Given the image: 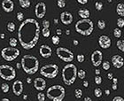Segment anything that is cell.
<instances>
[{"label": "cell", "instance_id": "47", "mask_svg": "<svg viewBox=\"0 0 124 101\" xmlns=\"http://www.w3.org/2000/svg\"><path fill=\"white\" fill-rule=\"evenodd\" d=\"M112 88H113V90H114V91H116L117 88H118V87H117V84H115V83H113V85H112Z\"/></svg>", "mask_w": 124, "mask_h": 101}, {"label": "cell", "instance_id": "49", "mask_svg": "<svg viewBox=\"0 0 124 101\" xmlns=\"http://www.w3.org/2000/svg\"><path fill=\"white\" fill-rule=\"evenodd\" d=\"M83 101H92V99H91L90 97H86V98H84Z\"/></svg>", "mask_w": 124, "mask_h": 101}, {"label": "cell", "instance_id": "30", "mask_svg": "<svg viewBox=\"0 0 124 101\" xmlns=\"http://www.w3.org/2000/svg\"><path fill=\"white\" fill-rule=\"evenodd\" d=\"M75 96L76 99H81V98L83 97V91H82L81 89H75Z\"/></svg>", "mask_w": 124, "mask_h": 101}, {"label": "cell", "instance_id": "54", "mask_svg": "<svg viewBox=\"0 0 124 101\" xmlns=\"http://www.w3.org/2000/svg\"><path fill=\"white\" fill-rule=\"evenodd\" d=\"M0 38L1 39H5V34L2 33L1 35H0Z\"/></svg>", "mask_w": 124, "mask_h": 101}, {"label": "cell", "instance_id": "13", "mask_svg": "<svg viewBox=\"0 0 124 101\" xmlns=\"http://www.w3.org/2000/svg\"><path fill=\"white\" fill-rule=\"evenodd\" d=\"M98 44L103 49H108L109 47L111 46L112 40L109 36L103 35V36H99V38H98Z\"/></svg>", "mask_w": 124, "mask_h": 101}, {"label": "cell", "instance_id": "39", "mask_svg": "<svg viewBox=\"0 0 124 101\" xmlns=\"http://www.w3.org/2000/svg\"><path fill=\"white\" fill-rule=\"evenodd\" d=\"M85 60V57L83 54H78L77 55V61L79 63H83Z\"/></svg>", "mask_w": 124, "mask_h": 101}, {"label": "cell", "instance_id": "14", "mask_svg": "<svg viewBox=\"0 0 124 101\" xmlns=\"http://www.w3.org/2000/svg\"><path fill=\"white\" fill-rule=\"evenodd\" d=\"M13 94L16 96H21L23 92V83L21 80H16L13 84Z\"/></svg>", "mask_w": 124, "mask_h": 101}, {"label": "cell", "instance_id": "63", "mask_svg": "<svg viewBox=\"0 0 124 101\" xmlns=\"http://www.w3.org/2000/svg\"><path fill=\"white\" fill-rule=\"evenodd\" d=\"M27 101H28V100H27Z\"/></svg>", "mask_w": 124, "mask_h": 101}, {"label": "cell", "instance_id": "15", "mask_svg": "<svg viewBox=\"0 0 124 101\" xmlns=\"http://www.w3.org/2000/svg\"><path fill=\"white\" fill-rule=\"evenodd\" d=\"M73 15L72 13H69V12H63L60 14V21L64 25H70V24L73 22Z\"/></svg>", "mask_w": 124, "mask_h": 101}, {"label": "cell", "instance_id": "32", "mask_svg": "<svg viewBox=\"0 0 124 101\" xmlns=\"http://www.w3.org/2000/svg\"><path fill=\"white\" fill-rule=\"evenodd\" d=\"M94 95L96 98H100L102 96V90L100 88H96L94 90Z\"/></svg>", "mask_w": 124, "mask_h": 101}, {"label": "cell", "instance_id": "38", "mask_svg": "<svg viewBox=\"0 0 124 101\" xmlns=\"http://www.w3.org/2000/svg\"><path fill=\"white\" fill-rule=\"evenodd\" d=\"M17 20H18L19 21L22 22V21H24V14L23 13H21V12H19V13H17Z\"/></svg>", "mask_w": 124, "mask_h": 101}, {"label": "cell", "instance_id": "29", "mask_svg": "<svg viewBox=\"0 0 124 101\" xmlns=\"http://www.w3.org/2000/svg\"><path fill=\"white\" fill-rule=\"evenodd\" d=\"M42 34H43V36H44V37L47 38V37H49L50 35H51V31H50L49 29H45V28H44V29H42Z\"/></svg>", "mask_w": 124, "mask_h": 101}, {"label": "cell", "instance_id": "50", "mask_svg": "<svg viewBox=\"0 0 124 101\" xmlns=\"http://www.w3.org/2000/svg\"><path fill=\"white\" fill-rule=\"evenodd\" d=\"M73 44H74V45H78V44H79V42L76 40V39H75L74 41H73Z\"/></svg>", "mask_w": 124, "mask_h": 101}, {"label": "cell", "instance_id": "59", "mask_svg": "<svg viewBox=\"0 0 124 101\" xmlns=\"http://www.w3.org/2000/svg\"><path fill=\"white\" fill-rule=\"evenodd\" d=\"M54 23H55V24H57V23H58V20H57V19H54Z\"/></svg>", "mask_w": 124, "mask_h": 101}, {"label": "cell", "instance_id": "58", "mask_svg": "<svg viewBox=\"0 0 124 101\" xmlns=\"http://www.w3.org/2000/svg\"><path fill=\"white\" fill-rule=\"evenodd\" d=\"M66 34H67V36H68V35H70V30H69V29H67V30H66Z\"/></svg>", "mask_w": 124, "mask_h": 101}, {"label": "cell", "instance_id": "7", "mask_svg": "<svg viewBox=\"0 0 124 101\" xmlns=\"http://www.w3.org/2000/svg\"><path fill=\"white\" fill-rule=\"evenodd\" d=\"M0 77L5 81H12L16 77V71L12 66L0 65Z\"/></svg>", "mask_w": 124, "mask_h": 101}, {"label": "cell", "instance_id": "10", "mask_svg": "<svg viewBox=\"0 0 124 101\" xmlns=\"http://www.w3.org/2000/svg\"><path fill=\"white\" fill-rule=\"evenodd\" d=\"M91 63L94 67H98L102 64V60H103V53L101 52V51L96 50L91 53Z\"/></svg>", "mask_w": 124, "mask_h": 101}, {"label": "cell", "instance_id": "45", "mask_svg": "<svg viewBox=\"0 0 124 101\" xmlns=\"http://www.w3.org/2000/svg\"><path fill=\"white\" fill-rule=\"evenodd\" d=\"M56 34H57V36H60L62 34V30L60 29H56Z\"/></svg>", "mask_w": 124, "mask_h": 101}, {"label": "cell", "instance_id": "51", "mask_svg": "<svg viewBox=\"0 0 124 101\" xmlns=\"http://www.w3.org/2000/svg\"><path fill=\"white\" fill-rule=\"evenodd\" d=\"M27 83H32V79H31L30 77H28V78H27Z\"/></svg>", "mask_w": 124, "mask_h": 101}, {"label": "cell", "instance_id": "37", "mask_svg": "<svg viewBox=\"0 0 124 101\" xmlns=\"http://www.w3.org/2000/svg\"><path fill=\"white\" fill-rule=\"evenodd\" d=\"M117 26L120 28H124V20L122 18H120L117 20Z\"/></svg>", "mask_w": 124, "mask_h": 101}, {"label": "cell", "instance_id": "25", "mask_svg": "<svg viewBox=\"0 0 124 101\" xmlns=\"http://www.w3.org/2000/svg\"><path fill=\"white\" fill-rule=\"evenodd\" d=\"M106 21H103V20H99V21H98V28L99 29H101V30H103V29H106Z\"/></svg>", "mask_w": 124, "mask_h": 101}, {"label": "cell", "instance_id": "46", "mask_svg": "<svg viewBox=\"0 0 124 101\" xmlns=\"http://www.w3.org/2000/svg\"><path fill=\"white\" fill-rule=\"evenodd\" d=\"M107 78H108L109 80H112V79L114 78V75H113V74H112V73H108V75H107Z\"/></svg>", "mask_w": 124, "mask_h": 101}, {"label": "cell", "instance_id": "21", "mask_svg": "<svg viewBox=\"0 0 124 101\" xmlns=\"http://www.w3.org/2000/svg\"><path fill=\"white\" fill-rule=\"evenodd\" d=\"M19 4L21 5V7L23 8V9H28L31 5L29 0H19Z\"/></svg>", "mask_w": 124, "mask_h": 101}, {"label": "cell", "instance_id": "61", "mask_svg": "<svg viewBox=\"0 0 124 101\" xmlns=\"http://www.w3.org/2000/svg\"><path fill=\"white\" fill-rule=\"evenodd\" d=\"M99 101H103V100H99Z\"/></svg>", "mask_w": 124, "mask_h": 101}, {"label": "cell", "instance_id": "9", "mask_svg": "<svg viewBox=\"0 0 124 101\" xmlns=\"http://www.w3.org/2000/svg\"><path fill=\"white\" fill-rule=\"evenodd\" d=\"M56 54L60 60L69 63L74 60V53L69 49L65 47H59L56 49Z\"/></svg>", "mask_w": 124, "mask_h": 101}, {"label": "cell", "instance_id": "18", "mask_svg": "<svg viewBox=\"0 0 124 101\" xmlns=\"http://www.w3.org/2000/svg\"><path fill=\"white\" fill-rule=\"evenodd\" d=\"M2 8L5 13H12L14 9V3L13 0H3Z\"/></svg>", "mask_w": 124, "mask_h": 101}, {"label": "cell", "instance_id": "62", "mask_svg": "<svg viewBox=\"0 0 124 101\" xmlns=\"http://www.w3.org/2000/svg\"><path fill=\"white\" fill-rule=\"evenodd\" d=\"M123 32H124V29H123Z\"/></svg>", "mask_w": 124, "mask_h": 101}, {"label": "cell", "instance_id": "2", "mask_svg": "<svg viewBox=\"0 0 124 101\" xmlns=\"http://www.w3.org/2000/svg\"><path fill=\"white\" fill-rule=\"evenodd\" d=\"M21 64L23 71L28 75H34L39 69V60L33 55H24Z\"/></svg>", "mask_w": 124, "mask_h": 101}, {"label": "cell", "instance_id": "24", "mask_svg": "<svg viewBox=\"0 0 124 101\" xmlns=\"http://www.w3.org/2000/svg\"><path fill=\"white\" fill-rule=\"evenodd\" d=\"M52 44H54V45H58V44L60 43V36H57V35H55V36H52Z\"/></svg>", "mask_w": 124, "mask_h": 101}, {"label": "cell", "instance_id": "5", "mask_svg": "<svg viewBox=\"0 0 124 101\" xmlns=\"http://www.w3.org/2000/svg\"><path fill=\"white\" fill-rule=\"evenodd\" d=\"M66 96V90L61 85H52L46 91V97L52 101H62Z\"/></svg>", "mask_w": 124, "mask_h": 101}, {"label": "cell", "instance_id": "31", "mask_svg": "<svg viewBox=\"0 0 124 101\" xmlns=\"http://www.w3.org/2000/svg\"><path fill=\"white\" fill-rule=\"evenodd\" d=\"M114 36L117 38H120L121 36H122V30L119 29V28H116V29H114Z\"/></svg>", "mask_w": 124, "mask_h": 101}, {"label": "cell", "instance_id": "60", "mask_svg": "<svg viewBox=\"0 0 124 101\" xmlns=\"http://www.w3.org/2000/svg\"><path fill=\"white\" fill-rule=\"evenodd\" d=\"M107 2H108V3H112V2H113V0H107Z\"/></svg>", "mask_w": 124, "mask_h": 101}, {"label": "cell", "instance_id": "42", "mask_svg": "<svg viewBox=\"0 0 124 101\" xmlns=\"http://www.w3.org/2000/svg\"><path fill=\"white\" fill-rule=\"evenodd\" d=\"M112 101H124V99L121 96H116V97H114Z\"/></svg>", "mask_w": 124, "mask_h": 101}, {"label": "cell", "instance_id": "8", "mask_svg": "<svg viewBox=\"0 0 124 101\" xmlns=\"http://www.w3.org/2000/svg\"><path fill=\"white\" fill-rule=\"evenodd\" d=\"M20 55V51L16 47H5L1 51V56L6 61H13Z\"/></svg>", "mask_w": 124, "mask_h": 101}, {"label": "cell", "instance_id": "33", "mask_svg": "<svg viewBox=\"0 0 124 101\" xmlns=\"http://www.w3.org/2000/svg\"><path fill=\"white\" fill-rule=\"evenodd\" d=\"M95 8L97 11H101L103 9V3L100 2V1H98V2L95 3Z\"/></svg>", "mask_w": 124, "mask_h": 101}, {"label": "cell", "instance_id": "28", "mask_svg": "<svg viewBox=\"0 0 124 101\" xmlns=\"http://www.w3.org/2000/svg\"><path fill=\"white\" fill-rule=\"evenodd\" d=\"M86 76V72L83 69H80L77 71V77H79L80 79H84Z\"/></svg>", "mask_w": 124, "mask_h": 101}, {"label": "cell", "instance_id": "22", "mask_svg": "<svg viewBox=\"0 0 124 101\" xmlns=\"http://www.w3.org/2000/svg\"><path fill=\"white\" fill-rule=\"evenodd\" d=\"M6 28H7V30L9 32H13L16 29L15 23H14V22H13V21H10V22H8V23H7V25H6Z\"/></svg>", "mask_w": 124, "mask_h": 101}, {"label": "cell", "instance_id": "11", "mask_svg": "<svg viewBox=\"0 0 124 101\" xmlns=\"http://www.w3.org/2000/svg\"><path fill=\"white\" fill-rule=\"evenodd\" d=\"M45 13H46V5H45V3H37L36 6H35V15L36 16V18H44L45 16Z\"/></svg>", "mask_w": 124, "mask_h": 101}, {"label": "cell", "instance_id": "20", "mask_svg": "<svg viewBox=\"0 0 124 101\" xmlns=\"http://www.w3.org/2000/svg\"><path fill=\"white\" fill-rule=\"evenodd\" d=\"M116 13L118 15L124 17V3H119L116 6Z\"/></svg>", "mask_w": 124, "mask_h": 101}, {"label": "cell", "instance_id": "19", "mask_svg": "<svg viewBox=\"0 0 124 101\" xmlns=\"http://www.w3.org/2000/svg\"><path fill=\"white\" fill-rule=\"evenodd\" d=\"M78 15L80 16L82 19H89V17L91 15V13H90V11L88 9L82 8V9L78 11Z\"/></svg>", "mask_w": 124, "mask_h": 101}, {"label": "cell", "instance_id": "53", "mask_svg": "<svg viewBox=\"0 0 124 101\" xmlns=\"http://www.w3.org/2000/svg\"><path fill=\"white\" fill-rule=\"evenodd\" d=\"M16 67H17V68H19V69H21V63H17V64H16Z\"/></svg>", "mask_w": 124, "mask_h": 101}, {"label": "cell", "instance_id": "52", "mask_svg": "<svg viewBox=\"0 0 124 101\" xmlns=\"http://www.w3.org/2000/svg\"><path fill=\"white\" fill-rule=\"evenodd\" d=\"M95 74L97 75H99V74H100V70H99V69H96L95 70Z\"/></svg>", "mask_w": 124, "mask_h": 101}, {"label": "cell", "instance_id": "6", "mask_svg": "<svg viewBox=\"0 0 124 101\" xmlns=\"http://www.w3.org/2000/svg\"><path fill=\"white\" fill-rule=\"evenodd\" d=\"M40 74L45 78L53 79L59 74V67H58V65H55V64L44 65L40 68Z\"/></svg>", "mask_w": 124, "mask_h": 101}, {"label": "cell", "instance_id": "16", "mask_svg": "<svg viewBox=\"0 0 124 101\" xmlns=\"http://www.w3.org/2000/svg\"><path fill=\"white\" fill-rule=\"evenodd\" d=\"M34 87L39 91H43L46 88V81L41 77H36L34 80Z\"/></svg>", "mask_w": 124, "mask_h": 101}, {"label": "cell", "instance_id": "55", "mask_svg": "<svg viewBox=\"0 0 124 101\" xmlns=\"http://www.w3.org/2000/svg\"><path fill=\"white\" fill-rule=\"evenodd\" d=\"M0 101H11L9 99H6V98H4V99H2Z\"/></svg>", "mask_w": 124, "mask_h": 101}, {"label": "cell", "instance_id": "27", "mask_svg": "<svg viewBox=\"0 0 124 101\" xmlns=\"http://www.w3.org/2000/svg\"><path fill=\"white\" fill-rule=\"evenodd\" d=\"M9 44H10L11 47H16L17 44H18V40L16 38H14V37H11L9 39Z\"/></svg>", "mask_w": 124, "mask_h": 101}, {"label": "cell", "instance_id": "17", "mask_svg": "<svg viewBox=\"0 0 124 101\" xmlns=\"http://www.w3.org/2000/svg\"><path fill=\"white\" fill-rule=\"evenodd\" d=\"M112 64L115 68H122L124 65V59L120 55H114L112 57Z\"/></svg>", "mask_w": 124, "mask_h": 101}, {"label": "cell", "instance_id": "57", "mask_svg": "<svg viewBox=\"0 0 124 101\" xmlns=\"http://www.w3.org/2000/svg\"><path fill=\"white\" fill-rule=\"evenodd\" d=\"M23 99H24V100H28V95H23Z\"/></svg>", "mask_w": 124, "mask_h": 101}, {"label": "cell", "instance_id": "4", "mask_svg": "<svg viewBox=\"0 0 124 101\" xmlns=\"http://www.w3.org/2000/svg\"><path fill=\"white\" fill-rule=\"evenodd\" d=\"M75 30L82 36H90L94 30V24L90 19H82L75 23Z\"/></svg>", "mask_w": 124, "mask_h": 101}, {"label": "cell", "instance_id": "34", "mask_svg": "<svg viewBox=\"0 0 124 101\" xmlns=\"http://www.w3.org/2000/svg\"><path fill=\"white\" fill-rule=\"evenodd\" d=\"M110 63H109V61H104L103 63H102V67H103L104 70H109L110 69Z\"/></svg>", "mask_w": 124, "mask_h": 101}, {"label": "cell", "instance_id": "12", "mask_svg": "<svg viewBox=\"0 0 124 101\" xmlns=\"http://www.w3.org/2000/svg\"><path fill=\"white\" fill-rule=\"evenodd\" d=\"M39 54L41 55L42 58L48 59V58L52 57V50L49 45H47V44H43V45H41L40 48H39Z\"/></svg>", "mask_w": 124, "mask_h": 101}, {"label": "cell", "instance_id": "1", "mask_svg": "<svg viewBox=\"0 0 124 101\" xmlns=\"http://www.w3.org/2000/svg\"><path fill=\"white\" fill-rule=\"evenodd\" d=\"M40 36V25L35 19H27L18 29V40L22 48L30 50L36 46Z\"/></svg>", "mask_w": 124, "mask_h": 101}, {"label": "cell", "instance_id": "56", "mask_svg": "<svg viewBox=\"0 0 124 101\" xmlns=\"http://www.w3.org/2000/svg\"><path fill=\"white\" fill-rule=\"evenodd\" d=\"M106 94L107 96H109V95H110V91H109V90H106Z\"/></svg>", "mask_w": 124, "mask_h": 101}, {"label": "cell", "instance_id": "40", "mask_svg": "<svg viewBox=\"0 0 124 101\" xmlns=\"http://www.w3.org/2000/svg\"><path fill=\"white\" fill-rule=\"evenodd\" d=\"M94 80H95L96 84H98V85H99V84H101V83H102V77H101V76H99V75H96Z\"/></svg>", "mask_w": 124, "mask_h": 101}, {"label": "cell", "instance_id": "26", "mask_svg": "<svg viewBox=\"0 0 124 101\" xmlns=\"http://www.w3.org/2000/svg\"><path fill=\"white\" fill-rule=\"evenodd\" d=\"M1 90H2L4 93H8V91L10 90V87H9V85L6 83H4L1 84Z\"/></svg>", "mask_w": 124, "mask_h": 101}, {"label": "cell", "instance_id": "41", "mask_svg": "<svg viewBox=\"0 0 124 101\" xmlns=\"http://www.w3.org/2000/svg\"><path fill=\"white\" fill-rule=\"evenodd\" d=\"M42 25H43V28H45V29H49L50 28V21L48 20H44L42 22Z\"/></svg>", "mask_w": 124, "mask_h": 101}, {"label": "cell", "instance_id": "35", "mask_svg": "<svg viewBox=\"0 0 124 101\" xmlns=\"http://www.w3.org/2000/svg\"><path fill=\"white\" fill-rule=\"evenodd\" d=\"M57 5L60 8H64L66 6V1L65 0H58Z\"/></svg>", "mask_w": 124, "mask_h": 101}, {"label": "cell", "instance_id": "48", "mask_svg": "<svg viewBox=\"0 0 124 101\" xmlns=\"http://www.w3.org/2000/svg\"><path fill=\"white\" fill-rule=\"evenodd\" d=\"M112 80H113V83H115V84H117V83H118V79H117L116 77H115V78H113Z\"/></svg>", "mask_w": 124, "mask_h": 101}, {"label": "cell", "instance_id": "23", "mask_svg": "<svg viewBox=\"0 0 124 101\" xmlns=\"http://www.w3.org/2000/svg\"><path fill=\"white\" fill-rule=\"evenodd\" d=\"M116 45L118 47V49L121 51V52H124V40H119L117 41Z\"/></svg>", "mask_w": 124, "mask_h": 101}, {"label": "cell", "instance_id": "36", "mask_svg": "<svg viewBox=\"0 0 124 101\" xmlns=\"http://www.w3.org/2000/svg\"><path fill=\"white\" fill-rule=\"evenodd\" d=\"M45 97L46 96L44 95V93H42L41 91L37 94V99H38V101H44L45 100Z\"/></svg>", "mask_w": 124, "mask_h": 101}, {"label": "cell", "instance_id": "44", "mask_svg": "<svg viewBox=\"0 0 124 101\" xmlns=\"http://www.w3.org/2000/svg\"><path fill=\"white\" fill-rule=\"evenodd\" d=\"M83 86H84L85 88H88V87H89V82H88V81L84 80V81H83Z\"/></svg>", "mask_w": 124, "mask_h": 101}, {"label": "cell", "instance_id": "3", "mask_svg": "<svg viewBox=\"0 0 124 101\" xmlns=\"http://www.w3.org/2000/svg\"><path fill=\"white\" fill-rule=\"evenodd\" d=\"M62 80L66 85L70 86L75 83L77 77V67L74 64H67L66 65L61 72Z\"/></svg>", "mask_w": 124, "mask_h": 101}, {"label": "cell", "instance_id": "43", "mask_svg": "<svg viewBox=\"0 0 124 101\" xmlns=\"http://www.w3.org/2000/svg\"><path fill=\"white\" fill-rule=\"evenodd\" d=\"M79 4H81V5H86L87 3H88V0H76Z\"/></svg>", "mask_w": 124, "mask_h": 101}]
</instances>
